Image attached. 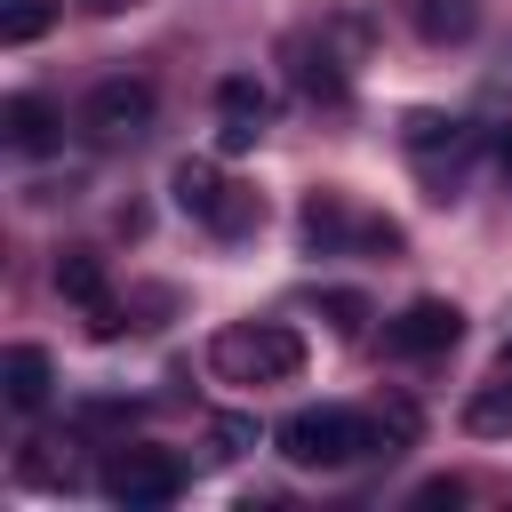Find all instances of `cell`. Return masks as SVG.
Instances as JSON below:
<instances>
[{
  "instance_id": "cell-8",
  "label": "cell",
  "mask_w": 512,
  "mask_h": 512,
  "mask_svg": "<svg viewBox=\"0 0 512 512\" xmlns=\"http://www.w3.org/2000/svg\"><path fill=\"white\" fill-rule=\"evenodd\" d=\"M464 344V312L448 296H416L400 320H384V352L392 360H448Z\"/></svg>"
},
{
  "instance_id": "cell-17",
  "label": "cell",
  "mask_w": 512,
  "mask_h": 512,
  "mask_svg": "<svg viewBox=\"0 0 512 512\" xmlns=\"http://www.w3.org/2000/svg\"><path fill=\"white\" fill-rule=\"evenodd\" d=\"M16 472H24L32 488H72V480H80V472H72V456H56V440H24Z\"/></svg>"
},
{
  "instance_id": "cell-4",
  "label": "cell",
  "mask_w": 512,
  "mask_h": 512,
  "mask_svg": "<svg viewBox=\"0 0 512 512\" xmlns=\"http://www.w3.org/2000/svg\"><path fill=\"white\" fill-rule=\"evenodd\" d=\"M296 232H304V256H344V248L400 256V224H392V216H368V208H352L336 184H312V192H304V216H296Z\"/></svg>"
},
{
  "instance_id": "cell-1",
  "label": "cell",
  "mask_w": 512,
  "mask_h": 512,
  "mask_svg": "<svg viewBox=\"0 0 512 512\" xmlns=\"http://www.w3.org/2000/svg\"><path fill=\"white\" fill-rule=\"evenodd\" d=\"M208 368L224 384H296L304 376V336L288 320H232L208 336Z\"/></svg>"
},
{
  "instance_id": "cell-10",
  "label": "cell",
  "mask_w": 512,
  "mask_h": 512,
  "mask_svg": "<svg viewBox=\"0 0 512 512\" xmlns=\"http://www.w3.org/2000/svg\"><path fill=\"white\" fill-rule=\"evenodd\" d=\"M48 392H56V360H48L40 344H8V360H0V400H8L16 416H40Z\"/></svg>"
},
{
  "instance_id": "cell-7",
  "label": "cell",
  "mask_w": 512,
  "mask_h": 512,
  "mask_svg": "<svg viewBox=\"0 0 512 512\" xmlns=\"http://www.w3.org/2000/svg\"><path fill=\"white\" fill-rule=\"evenodd\" d=\"M152 112H160L152 80L112 72V80H96V88L80 96V136H88V144H136V136L152 128Z\"/></svg>"
},
{
  "instance_id": "cell-13",
  "label": "cell",
  "mask_w": 512,
  "mask_h": 512,
  "mask_svg": "<svg viewBox=\"0 0 512 512\" xmlns=\"http://www.w3.org/2000/svg\"><path fill=\"white\" fill-rule=\"evenodd\" d=\"M56 128H64V120H56L40 96H8V104H0V136H8L16 152H48V144H56Z\"/></svg>"
},
{
  "instance_id": "cell-6",
  "label": "cell",
  "mask_w": 512,
  "mask_h": 512,
  "mask_svg": "<svg viewBox=\"0 0 512 512\" xmlns=\"http://www.w3.org/2000/svg\"><path fill=\"white\" fill-rule=\"evenodd\" d=\"M96 488H104L112 504H128V512H144V504H176V496H184V456H176V448H152V440L112 448L104 472H96Z\"/></svg>"
},
{
  "instance_id": "cell-3",
  "label": "cell",
  "mask_w": 512,
  "mask_h": 512,
  "mask_svg": "<svg viewBox=\"0 0 512 512\" xmlns=\"http://www.w3.org/2000/svg\"><path fill=\"white\" fill-rule=\"evenodd\" d=\"M168 192H176V208H184L192 224H208L216 240H248V232L264 224V200H256L248 184H232L216 160H176Z\"/></svg>"
},
{
  "instance_id": "cell-16",
  "label": "cell",
  "mask_w": 512,
  "mask_h": 512,
  "mask_svg": "<svg viewBox=\"0 0 512 512\" xmlns=\"http://www.w3.org/2000/svg\"><path fill=\"white\" fill-rule=\"evenodd\" d=\"M48 24H56V0H0V40L8 48H32Z\"/></svg>"
},
{
  "instance_id": "cell-19",
  "label": "cell",
  "mask_w": 512,
  "mask_h": 512,
  "mask_svg": "<svg viewBox=\"0 0 512 512\" xmlns=\"http://www.w3.org/2000/svg\"><path fill=\"white\" fill-rule=\"evenodd\" d=\"M208 440H216V456H248L256 448V416H208Z\"/></svg>"
},
{
  "instance_id": "cell-14",
  "label": "cell",
  "mask_w": 512,
  "mask_h": 512,
  "mask_svg": "<svg viewBox=\"0 0 512 512\" xmlns=\"http://www.w3.org/2000/svg\"><path fill=\"white\" fill-rule=\"evenodd\" d=\"M464 432H472V440H504V432H512V368L464 400Z\"/></svg>"
},
{
  "instance_id": "cell-20",
  "label": "cell",
  "mask_w": 512,
  "mask_h": 512,
  "mask_svg": "<svg viewBox=\"0 0 512 512\" xmlns=\"http://www.w3.org/2000/svg\"><path fill=\"white\" fill-rule=\"evenodd\" d=\"M376 432H384V456L408 448V440H416V408H408V400H384V408H376Z\"/></svg>"
},
{
  "instance_id": "cell-9",
  "label": "cell",
  "mask_w": 512,
  "mask_h": 512,
  "mask_svg": "<svg viewBox=\"0 0 512 512\" xmlns=\"http://www.w3.org/2000/svg\"><path fill=\"white\" fill-rule=\"evenodd\" d=\"M264 128H272V88L248 80V72H224L216 80V144L224 152H248Z\"/></svg>"
},
{
  "instance_id": "cell-5",
  "label": "cell",
  "mask_w": 512,
  "mask_h": 512,
  "mask_svg": "<svg viewBox=\"0 0 512 512\" xmlns=\"http://www.w3.org/2000/svg\"><path fill=\"white\" fill-rule=\"evenodd\" d=\"M400 152L416 160L424 200H456V192H464V176H472L480 136H472L464 120H448V112H408V120H400Z\"/></svg>"
},
{
  "instance_id": "cell-23",
  "label": "cell",
  "mask_w": 512,
  "mask_h": 512,
  "mask_svg": "<svg viewBox=\"0 0 512 512\" xmlns=\"http://www.w3.org/2000/svg\"><path fill=\"white\" fill-rule=\"evenodd\" d=\"M504 368H512V344H504Z\"/></svg>"
},
{
  "instance_id": "cell-15",
  "label": "cell",
  "mask_w": 512,
  "mask_h": 512,
  "mask_svg": "<svg viewBox=\"0 0 512 512\" xmlns=\"http://www.w3.org/2000/svg\"><path fill=\"white\" fill-rule=\"evenodd\" d=\"M480 24V0H416V32L440 48V40H472Z\"/></svg>"
},
{
  "instance_id": "cell-11",
  "label": "cell",
  "mask_w": 512,
  "mask_h": 512,
  "mask_svg": "<svg viewBox=\"0 0 512 512\" xmlns=\"http://www.w3.org/2000/svg\"><path fill=\"white\" fill-rule=\"evenodd\" d=\"M56 296H72L80 312H104V304H112L104 256H96V248H64V256H56Z\"/></svg>"
},
{
  "instance_id": "cell-12",
  "label": "cell",
  "mask_w": 512,
  "mask_h": 512,
  "mask_svg": "<svg viewBox=\"0 0 512 512\" xmlns=\"http://www.w3.org/2000/svg\"><path fill=\"white\" fill-rule=\"evenodd\" d=\"M296 88H304L312 104H344V88H352V80H344V56H336L328 40H320V48L296 40Z\"/></svg>"
},
{
  "instance_id": "cell-2",
  "label": "cell",
  "mask_w": 512,
  "mask_h": 512,
  "mask_svg": "<svg viewBox=\"0 0 512 512\" xmlns=\"http://www.w3.org/2000/svg\"><path fill=\"white\" fill-rule=\"evenodd\" d=\"M384 448V432H376V416H360V408H296L288 424H280V456L296 464V472H344V464H360V456H376Z\"/></svg>"
},
{
  "instance_id": "cell-22",
  "label": "cell",
  "mask_w": 512,
  "mask_h": 512,
  "mask_svg": "<svg viewBox=\"0 0 512 512\" xmlns=\"http://www.w3.org/2000/svg\"><path fill=\"white\" fill-rule=\"evenodd\" d=\"M80 8H96V16H120V8H128V0H80Z\"/></svg>"
},
{
  "instance_id": "cell-18",
  "label": "cell",
  "mask_w": 512,
  "mask_h": 512,
  "mask_svg": "<svg viewBox=\"0 0 512 512\" xmlns=\"http://www.w3.org/2000/svg\"><path fill=\"white\" fill-rule=\"evenodd\" d=\"M320 312L336 320V336H360L368 328V296H352V288H320Z\"/></svg>"
},
{
  "instance_id": "cell-21",
  "label": "cell",
  "mask_w": 512,
  "mask_h": 512,
  "mask_svg": "<svg viewBox=\"0 0 512 512\" xmlns=\"http://www.w3.org/2000/svg\"><path fill=\"white\" fill-rule=\"evenodd\" d=\"M496 168H504V176H512V128H504V136H496Z\"/></svg>"
}]
</instances>
